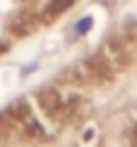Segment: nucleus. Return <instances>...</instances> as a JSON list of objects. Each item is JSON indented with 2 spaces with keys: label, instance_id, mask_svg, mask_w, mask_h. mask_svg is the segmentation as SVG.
I'll return each instance as SVG.
<instances>
[{
  "label": "nucleus",
  "instance_id": "1",
  "mask_svg": "<svg viewBox=\"0 0 137 147\" xmlns=\"http://www.w3.org/2000/svg\"><path fill=\"white\" fill-rule=\"evenodd\" d=\"M71 5H74V0H49V5L42 10V22H52L54 17L66 12Z\"/></svg>",
  "mask_w": 137,
  "mask_h": 147
},
{
  "label": "nucleus",
  "instance_id": "2",
  "mask_svg": "<svg viewBox=\"0 0 137 147\" xmlns=\"http://www.w3.org/2000/svg\"><path fill=\"white\" fill-rule=\"evenodd\" d=\"M74 30L79 32V34H86V32L91 30V17H83L81 22H76V27H74Z\"/></svg>",
  "mask_w": 137,
  "mask_h": 147
},
{
  "label": "nucleus",
  "instance_id": "3",
  "mask_svg": "<svg viewBox=\"0 0 137 147\" xmlns=\"http://www.w3.org/2000/svg\"><path fill=\"white\" fill-rule=\"evenodd\" d=\"M100 3H103V5H113V0H100Z\"/></svg>",
  "mask_w": 137,
  "mask_h": 147
}]
</instances>
